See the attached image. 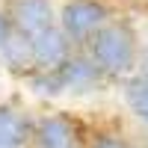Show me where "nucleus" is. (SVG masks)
I'll use <instances>...</instances> for the list:
<instances>
[{
  "label": "nucleus",
  "mask_w": 148,
  "mask_h": 148,
  "mask_svg": "<svg viewBox=\"0 0 148 148\" xmlns=\"http://www.w3.org/2000/svg\"><path fill=\"white\" fill-rule=\"evenodd\" d=\"M89 59L104 77H130L139 65V36L127 21H107L89 39Z\"/></svg>",
  "instance_id": "f257e3e1"
},
{
  "label": "nucleus",
  "mask_w": 148,
  "mask_h": 148,
  "mask_svg": "<svg viewBox=\"0 0 148 148\" xmlns=\"http://www.w3.org/2000/svg\"><path fill=\"white\" fill-rule=\"evenodd\" d=\"M56 21L71 42H83L110 21V6L104 0H65Z\"/></svg>",
  "instance_id": "f03ea898"
},
{
  "label": "nucleus",
  "mask_w": 148,
  "mask_h": 148,
  "mask_svg": "<svg viewBox=\"0 0 148 148\" xmlns=\"http://www.w3.org/2000/svg\"><path fill=\"white\" fill-rule=\"evenodd\" d=\"M6 15L12 21V30H18L27 39L56 27V9L51 0H9Z\"/></svg>",
  "instance_id": "7ed1b4c3"
},
{
  "label": "nucleus",
  "mask_w": 148,
  "mask_h": 148,
  "mask_svg": "<svg viewBox=\"0 0 148 148\" xmlns=\"http://www.w3.org/2000/svg\"><path fill=\"white\" fill-rule=\"evenodd\" d=\"M71 39L59 30V27H51L39 36L30 39V51H33V68L36 71H53L71 56Z\"/></svg>",
  "instance_id": "20e7f679"
},
{
  "label": "nucleus",
  "mask_w": 148,
  "mask_h": 148,
  "mask_svg": "<svg viewBox=\"0 0 148 148\" xmlns=\"http://www.w3.org/2000/svg\"><path fill=\"white\" fill-rule=\"evenodd\" d=\"M56 71V80L62 86V92H74V95H83V92H92L104 83V71L98 68L89 56H68Z\"/></svg>",
  "instance_id": "39448f33"
},
{
  "label": "nucleus",
  "mask_w": 148,
  "mask_h": 148,
  "mask_svg": "<svg viewBox=\"0 0 148 148\" xmlns=\"http://www.w3.org/2000/svg\"><path fill=\"white\" fill-rule=\"evenodd\" d=\"M36 148H74L77 145V130L65 116H45L33 127Z\"/></svg>",
  "instance_id": "423d86ee"
},
{
  "label": "nucleus",
  "mask_w": 148,
  "mask_h": 148,
  "mask_svg": "<svg viewBox=\"0 0 148 148\" xmlns=\"http://www.w3.org/2000/svg\"><path fill=\"white\" fill-rule=\"evenodd\" d=\"M33 139L30 119L15 107H0V148H27Z\"/></svg>",
  "instance_id": "0eeeda50"
},
{
  "label": "nucleus",
  "mask_w": 148,
  "mask_h": 148,
  "mask_svg": "<svg viewBox=\"0 0 148 148\" xmlns=\"http://www.w3.org/2000/svg\"><path fill=\"white\" fill-rule=\"evenodd\" d=\"M121 95H125V104L139 121L148 125V74H130L121 83Z\"/></svg>",
  "instance_id": "6e6552de"
},
{
  "label": "nucleus",
  "mask_w": 148,
  "mask_h": 148,
  "mask_svg": "<svg viewBox=\"0 0 148 148\" xmlns=\"http://www.w3.org/2000/svg\"><path fill=\"white\" fill-rule=\"evenodd\" d=\"M0 53H3L6 65H9V68H15V71H30V68H33L30 39H27V36H21L18 30H12V36L3 42V47H0Z\"/></svg>",
  "instance_id": "1a4fd4ad"
},
{
  "label": "nucleus",
  "mask_w": 148,
  "mask_h": 148,
  "mask_svg": "<svg viewBox=\"0 0 148 148\" xmlns=\"http://www.w3.org/2000/svg\"><path fill=\"white\" fill-rule=\"evenodd\" d=\"M92 148H130L125 139H119V136H98L92 142Z\"/></svg>",
  "instance_id": "9d476101"
},
{
  "label": "nucleus",
  "mask_w": 148,
  "mask_h": 148,
  "mask_svg": "<svg viewBox=\"0 0 148 148\" xmlns=\"http://www.w3.org/2000/svg\"><path fill=\"white\" fill-rule=\"evenodd\" d=\"M12 36V21H9V15L6 12H0V47H3V42Z\"/></svg>",
  "instance_id": "9b49d317"
}]
</instances>
